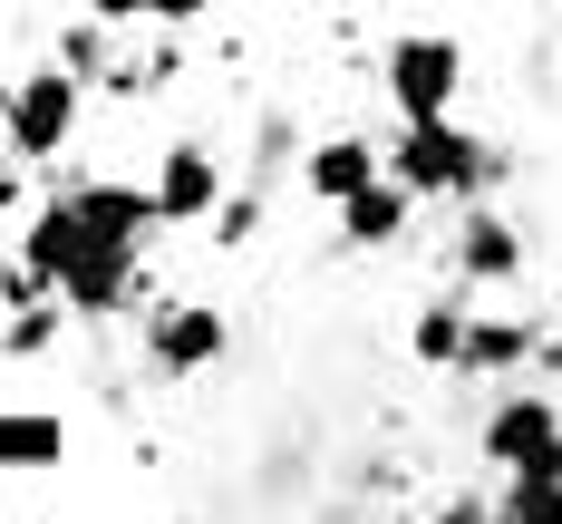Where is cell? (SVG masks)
I'll return each instance as SVG.
<instances>
[{"label":"cell","mask_w":562,"mask_h":524,"mask_svg":"<svg viewBox=\"0 0 562 524\" xmlns=\"http://www.w3.org/2000/svg\"><path fill=\"white\" fill-rule=\"evenodd\" d=\"M252 224H262V194H233L224 214H214V243H243Z\"/></svg>","instance_id":"16"},{"label":"cell","mask_w":562,"mask_h":524,"mask_svg":"<svg viewBox=\"0 0 562 524\" xmlns=\"http://www.w3.org/2000/svg\"><path fill=\"white\" fill-rule=\"evenodd\" d=\"M407 214H417V194H407V185H379V194H359V204L339 214V233H349L359 253H389L397 233H407Z\"/></svg>","instance_id":"11"},{"label":"cell","mask_w":562,"mask_h":524,"mask_svg":"<svg viewBox=\"0 0 562 524\" xmlns=\"http://www.w3.org/2000/svg\"><path fill=\"white\" fill-rule=\"evenodd\" d=\"M10 282H20V272H10V253H0V291H10Z\"/></svg>","instance_id":"18"},{"label":"cell","mask_w":562,"mask_h":524,"mask_svg":"<svg viewBox=\"0 0 562 524\" xmlns=\"http://www.w3.org/2000/svg\"><path fill=\"white\" fill-rule=\"evenodd\" d=\"M485 466H505V486L562 476V408L543 399V389L495 399V408H485Z\"/></svg>","instance_id":"4"},{"label":"cell","mask_w":562,"mask_h":524,"mask_svg":"<svg viewBox=\"0 0 562 524\" xmlns=\"http://www.w3.org/2000/svg\"><path fill=\"white\" fill-rule=\"evenodd\" d=\"M456 272H465V282H514V272H524V233H514L505 214H465V224H456Z\"/></svg>","instance_id":"9"},{"label":"cell","mask_w":562,"mask_h":524,"mask_svg":"<svg viewBox=\"0 0 562 524\" xmlns=\"http://www.w3.org/2000/svg\"><path fill=\"white\" fill-rule=\"evenodd\" d=\"M68 204H78V224L98 233L108 253H136L146 233L166 224V214H156V194H146V185H116V175H98V185H68Z\"/></svg>","instance_id":"8"},{"label":"cell","mask_w":562,"mask_h":524,"mask_svg":"<svg viewBox=\"0 0 562 524\" xmlns=\"http://www.w3.org/2000/svg\"><path fill=\"white\" fill-rule=\"evenodd\" d=\"M533 321H485L475 311V331H465V379H505V369H524L533 359Z\"/></svg>","instance_id":"10"},{"label":"cell","mask_w":562,"mask_h":524,"mask_svg":"<svg viewBox=\"0 0 562 524\" xmlns=\"http://www.w3.org/2000/svg\"><path fill=\"white\" fill-rule=\"evenodd\" d=\"M78 116H88V88L68 68H20L10 98H0V156L10 166H49L58 146L78 136Z\"/></svg>","instance_id":"2"},{"label":"cell","mask_w":562,"mask_h":524,"mask_svg":"<svg viewBox=\"0 0 562 524\" xmlns=\"http://www.w3.org/2000/svg\"><path fill=\"white\" fill-rule=\"evenodd\" d=\"M58 341V311H20L10 331H0V349H49Z\"/></svg>","instance_id":"15"},{"label":"cell","mask_w":562,"mask_h":524,"mask_svg":"<svg viewBox=\"0 0 562 524\" xmlns=\"http://www.w3.org/2000/svg\"><path fill=\"white\" fill-rule=\"evenodd\" d=\"M379 78H389L397 126H447L456 88H465V49H456V40H437V30H417V40H389Z\"/></svg>","instance_id":"3"},{"label":"cell","mask_w":562,"mask_h":524,"mask_svg":"<svg viewBox=\"0 0 562 524\" xmlns=\"http://www.w3.org/2000/svg\"><path fill=\"white\" fill-rule=\"evenodd\" d=\"M0 466H58V417H20V408H0Z\"/></svg>","instance_id":"13"},{"label":"cell","mask_w":562,"mask_h":524,"mask_svg":"<svg viewBox=\"0 0 562 524\" xmlns=\"http://www.w3.org/2000/svg\"><path fill=\"white\" fill-rule=\"evenodd\" d=\"M495 175H505V156H495L485 136H465L456 116L447 126H397V146H389V185H407L417 204H437V194L465 204V194H485Z\"/></svg>","instance_id":"1"},{"label":"cell","mask_w":562,"mask_h":524,"mask_svg":"<svg viewBox=\"0 0 562 524\" xmlns=\"http://www.w3.org/2000/svg\"><path fill=\"white\" fill-rule=\"evenodd\" d=\"M146 359H156L166 379L214 369V359H224V311H214V301H166V311L146 321Z\"/></svg>","instance_id":"7"},{"label":"cell","mask_w":562,"mask_h":524,"mask_svg":"<svg viewBox=\"0 0 562 524\" xmlns=\"http://www.w3.org/2000/svg\"><path fill=\"white\" fill-rule=\"evenodd\" d=\"M437 524H495V515H475V505H447V515H437Z\"/></svg>","instance_id":"17"},{"label":"cell","mask_w":562,"mask_h":524,"mask_svg":"<svg viewBox=\"0 0 562 524\" xmlns=\"http://www.w3.org/2000/svg\"><path fill=\"white\" fill-rule=\"evenodd\" d=\"M146 194H156V214L166 224H204V214H224V175H214V146H194V136H175L166 156H156V175H146Z\"/></svg>","instance_id":"5"},{"label":"cell","mask_w":562,"mask_h":524,"mask_svg":"<svg viewBox=\"0 0 562 524\" xmlns=\"http://www.w3.org/2000/svg\"><path fill=\"white\" fill-rule=\"evenodd\" d=\"M465 331H475V311H465V301H427V311H417V331H407V349H417L427 369H465Z\"/></svg>","instance_id":"12"},{"label":"cell","mask_w":562,"mask_h":524,"mask_svg":"<svg viewBox=\"0 0 562 524\" xmlns=\"http://www.w3.org/2000/svg\"><path fill=\"white\" fill-rule=\"evenodd\" d=\"M505 524H562V476H533V486H505Z\"/></svg>","instance_id":"14"},{"label":"cell","mask_w":562,"mask_h":524,"mask_svg":"<svg viewBox=\"0 0 562 524\" xmlns=\"http://www.w3.org/2000/svg\"><path fill=\"white\" fill-rule=\"evenodd\" d=\"M495 524H505V515H495Z\"/></svg>","instance_id":"19"},{"label":"cell","mask_w":562,"mask_h":524,"mask_svg":"<svg viewBox=\"0 0 562 524\" xmlns=\"http://www.w3.org/2000/svg\"><path fill=\"white\" fill-rule=\"evenodd\" d=\"M301 185H311L330 214H349L359 194L389 185V146H369V136H321V146H301Z\"/></svg>","instance_id":"6"}]
</instances>
